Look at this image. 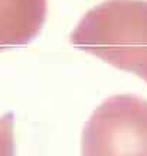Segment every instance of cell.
<instances>
[{
  "label": "cell",
  "instance_id": "obj_4",
  "mask_svg": "<svg viewBox=\"0 0 147 156\" xmlns=\"http://www.w3.org/2000/svg\"><path fill=\"white\" fill-rule=\"evenodd\" d=\"M15 116L9 112L0 116V156H15Z\"/></svg>",
  "mask_w": 147,
  "mask_h": 156
},
{
  "label": "cell",
  "instance_id": "obj_3",
  "mask_svg": "<svg viewBox=\"0 0 147 156\" xmlns=\"http://www.w3.org/2000/svg\"><path fill=\"white\" fill-rule=\"evenodd\" d=\"M48 0H0V52L30 44L43 26Z\"/></svg>",
  "mask_w": 147,
  "mask_h": 156
},
{
  "label": "cell",
  "instance_id": "obj_2",
  "mask_svg": "<svg viewBox=\"0 0 147 156\" xmlns=\"http://www.w3.org/2000/svg\"><path fill=\"white\" fill-rule=\"evenodd\" d=\"M82 156H147V100L121 94L100 104L82 132Z\"/></svg>",
  "mask_w": 147,
  "mask_h": 156
},
{
  "label": "cell",
  "instance_id": "obj_1",
  "mask_svg": "<svg viewBox=\"0 0 147 156\" xmlns=\"http://www.w3.org/2000/svg\"><path fill=\"white\" fill-rule=\"evenodd\" d=\"M71 44L147 81V2L107 0L92 7L71 34Z\"/></svg>",
  "mask_w": 147,
  "mask_h": 156
}]
</instances>
